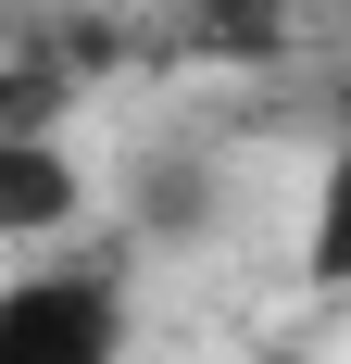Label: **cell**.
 <instances>
[{
	"mask_svg": "<svg viewBox=\"0 0 351 364\" xmlns=\"http://www.w3.org/2000/svg\"><path fill=\"white\" fill-rule=\"evenodd\" d=\"M126 352V277L113 264H38L0 289V364H113Z\"/></svg>",
	"mask_w": 351,
	"mask_h": 364,
	"instance_id": "6da1fadb",
	"label": "cell"
},
{
	"mask_svg": "<svg viewBox=\"0 0 351 364\" xmlns=\"http://www.w3.org/2000/svg\"><path fill=\"white\" fill-rule=\"evenodd\" d=\"M213 188H226L213 151H188V139H176V151H139V176H126V226H139L151 252H201V239H213Z\"/></svg>",
	"mask_w": 351,
	"mask_h": 364,
	"instance_id": "7a4b0ae2",
	"label": "cell"
},
{
	"mask_svg": "<svg viewBox=\"0 0 351 364\" xmlns=\"http://www.w3.org/2000/svg\"><path fill=\"white\" fill-rule=\"evenodd\" d=\"M75 164H63V139H0V239H63L75 226Z\"/></svg>",
	"mask_w": 351,
	"mask_h": 364,
	"instance_id": "3957f363",
	"label": "cell"
},
{
	"mask_svg": "<svg viewBox=\"0 0 351 364\" xmlns=\"http://www.w3.org/2000/svg\"><path fill=\"white\" fill-rule=\"evenodd\" d=\"M188 50L264 63V50H288V0H188Z\"/></svg>",
	"mask_w": 351,
	"mask_h": 364,
	"instance_id": "277c9868",
	"label": "cell"
},
{
	"mask_svg": "<svg viewBox=\"0 0 351 364\" xmlns=\"http://www.w3.org/2000/svg\"><path fill=\"white\" fill-rule=\"evenodd\" d=\"M75 101V75L50 63V50H26V63H0V139H50Z\"/></svg>",
	"mask_w": 351,
	"mask_h": 364,
	"instance_id": "5b68a950",
	"label": "cell"
},
{
	"mask_svg": "<svg viewBox=\"0 0 351 364\" xmlns=\"http://www.w3.org/2000/svg\"><path fill=\"white\" fill-rule=\"evenodd\" d=\"M251 364H314V352H251Z\"/></svg>",
	"mask_w": 351,
	"mask_h": 364,
	"instance_id": "8992f818",
	"label": "cell"
}]
</instances>
